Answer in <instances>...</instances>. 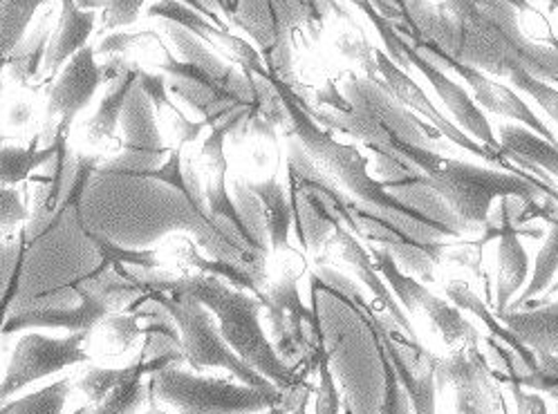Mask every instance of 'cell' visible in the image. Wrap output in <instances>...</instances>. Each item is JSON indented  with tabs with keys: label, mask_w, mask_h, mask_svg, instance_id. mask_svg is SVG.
Here are the masks:
<instances>
[{
	"label": "cell",
	"mask_w": 558,
	"mask_h": 414,
	"mask_svg": "<svg viewBox=\"0 0 558 414\" xmlns=\"http://www.w3.org/2000/svg\"><path fill=\"white\" fill-rule=\"evenodd\" d=\"M407 10L411 36L430 40L453 59L500 78L532 74L558 88V38H530L507 0H471L458 12L433 0H407Z\"/></svg>",
	"instance_id": "obj_1"
},
{
	"label": "cell",
	"mask_w": 558,
	"mask_h": 414,
	"mask_svg": "<svg viewBox=\"0 0 558 414\" xmlns=\"http://www.w3.org/2000/svg\"><path fill=\"white\" fill-rule=\"evenodd\" d=\"M86 235L97 246V252L101 256V265L97 267V271L117 269V267H135L142 271L159 269V258L155 248H122V246H114L106 238H99L93 233H86Z\"/></svg>",
	"instance_id": "obj_35"
},
{
	"label": "cell",
	"mask_w": 558,
	"mask_h": 414,
	"mask_svg": "<svg viewBox=\"0 0 558 414\" xmlns=\"http://www.w3.org/2000/svg\"><path fill=\"white\" fill-rule=\"evenodd\" d=\"M437 390L451 388L456 414H502V399L481 343L453 348L447 358L433 356Z\"/></svg>",
	"instance_id": "obj_12"
},
{
	"label": "cell",
	"mask_w": 558,
	"mask_h": 414,
	"mask_svg": "<svg viewBox=\"0 0 558 414\" xmlns=\"http://www.w3.org/2000/svg\"><path fill=\"white\" fill-rule=\"evenodd\" d=\"M29 218L27 206L16 186H0V231L14 229Z\"/></svg>",
	"instance_id": "obj_42"
},
{
	"label": "cell",
	"mask_w": 558,
	"mask_h": 414,
	"mask_svg": "<svg viewBox=\"0 0 558 414\" xmlns=\"http://www.w3.org/2000/svg\"><path fill=\"white\" fill-rule=\"evenodd\" d=\"M227 21L243 29L271 76L292 86V36L303 25H318L307 0H227Z\"/></svg>",
	"instance_id": "obj_7"
},
{
	"label": "cell",
	"mask_w": 558,
	"mask_h": 414,
	"mask_svg": "<svg viewBox=\"0 0 558 414\" xmlns=\"http://www.w3.org/2000/svg\"><path fill=\"white\" fill-rule=\"evenodd\" d=\"M310 397H312V390L310 386H305L299 394V399L294 401V405L288 410V414H307V403H310Z\"/></svg>",
	"instance_id": "obj_47"
},
{
	"label": "cell",
	"mask_w": 558,
	"mask_h": 414,
	"mask_svg": "<svg viewBox=\"0 0 558 414\" xmlns=\"http://www.w3.org/2000/svg\"><path fill=\"white\" fill-rule=\"evenodd\" d=\"M511 392L513 401H515V414H549L547 401L543 399V394L523 388L518 383V379L511 377H498Z\"/></svg>",
	"instance_id": "obj_44"
},
{
	"label": "cell",
	"mask_w": 558,
	"mask_h": 414,
	"mask_svg": "<svg viewBox=\"0 0 558 414\" xmlns=\"http://www.w3.org/2000/svg\"><path fill=\"white\" fill-rule=\"evenodd\" d=\"M104 83L101 65L97 63L95 48L78 50L57 74L48 93L46 106V144L54 133H70L74 119L82 114L95 99Z\"/></svg>",
	"instance_id": "obj_15"
},
{
	"label": "cell",
	"mask_w": 558,
	"mask_h": 414,
	"mask_svg": "<svg viewBox=\"0 0 558 414\" xmlns=\"http://www.w3.org/2000/svg\"><path fill=\"white\" fill-rule=\"evenodd\" d=\"M8 119L12 126H25V123L32 119V108L27 104H16V106H12Z\"/></svg>",
	"instance_id": "obj_46"
},
{
	"label": "cell",
	"mask_w": 558,
	"mask_h": 414,
	"mask_svg": "<svg viewBox=\"0 0 558 414\" xmlns=\"http://www.w3.org/2000/svg\"><path fill=\"white\" fill-rule=\"evenodd\" d=\"M556 273H558V216L551 220V227L543 240V246L536 256V263L525 289L509 305V309H521L523 305L543 296L549 289V284L554 282Z\"/></svg>",
	"instance_id": "obj_33"
},
{
	"label": "cell",
	"mask_w": 558,
	"mask_h": 414,
	"mask_svg": "<svg viewBox=\"0 0 558 414\" xmlns=\"http://www.w3.org/2000/svg\"><path fill=\"white\" fill-rule=\"evenodd\" d=\"M305 386L294 392L260 390L241 381L205 377L173 363L148 377V397L178 414H265L278 405H292Z\"/></svg>",
	"instance_id": "obj_4"
},
{
	"label": "cell",
	"mask_w": 558,
	"mask_h": 414,
	"mask_svg": "<svg viewBox=\"0 0 558 414\" xmlns=\"http://www.w3.org/2000/svg\"><path fill=\"white\" fill-rule=\"evenodd\" d=\"M14 252V246L12 244H3L0 246V278H3V273H5V269H8V256ZM10 278V276H8ZM5 284H8V280H0V294H3V289H5Z\"/></svg>",
	"instance_id": "obj_48"
},
{
	"label": "cell",
	"mask_w": 558,
	"mask_h": 414,
	"mask_svg": "<svg viewBox=\"0 0 558 414\" xmlns=\"http://www.w3.org/2000/svg\"><path fill=\"white\" fill-rule=\"evenodd\" d=\"M288 178L294 227L303 248H322L337 227L350 229V195L290 137Z\"/></svg>",
	"instance_id": "obj_5"
},
{
	"label": "cell",
	"mask_w": 558,
	"mask_h": 414,
	"mask_svg": "<svg viewBox=\"0 0 558 414\" xmlns=\"http://www.w3.org/2000/svg\"><path fill=\"white\" fill-rule=\"evenodd\" d=\"M124 146L114 159L101 166L104 173L140 175L165 163L167 144L157 126V110L146 93L137 86L131 90L126 108L122 112Z\"/></svg>",
	"instance_id": "obj_14"
},
{
	"label": "cell",
	"mask_w": 558,
	"mask_h": 414,
	"mask_svg": "<svg viewBox=\"0 0 558 414\" xmlns=\"http://www.w3.org/2000/svg\"><path fill=\"white\" fill-rule=\"evenodd\" d=\"M377 352H379V361H381V369L386 377V401H384V414H413L411 410V401L407 390L402 388L400 379H397L395 369L384 352V348L377 343Z\"/></svg>",
	"instance_id": "obj_41"
},
{
	"label": "cell",
	"mask_w": 558,
	"mask_h": 414,
	"mask_svg": "<svg viewBox=\"0 0 558 414\" xmlns=\"http://www.w3.org/2000/svg\"><path fill=\"white\" fill-rule=\"evenodd\" d=\"M316 375H318V383L314 388L316 390L314 412L316 414H341V397H339V388H337L335 377H332L328 356L322 363H318Z\"/></svg>",
	"instance_id": "obj_39"
},
{
	"label": "cell",
	"mask_w": 558,
	"mask_h": 414,
	"mask_svg": "<svg viewBox=\"0 0 558 414\" xmlns=\"http://www.w3.org/2000/svg\"><path fill=\"white\" fill-rule=\"evenodd\" d=\"M137 74H140V65L131 63V68L122 76H117L114 81L108 83V90L101 97L97 112L86 123V135L90 137L93 144L114 139L119 126H122V112L126 108L131 90L135 88Z\"/></svg>",
	"instance_id": "obj_27"
},
{
	"label": "cell",
	"mask_w": 558,
	"mask_h": 414,
	"mask_svg": "<svg viewBox=\"0 0 558 414\" xmlns=\"http://www.w3.org/2000/svg\"><path fill=\"white\" fill-rule=\"evenodd\" d=\"M146 3L148 0H76V5L82 10H101L104 29H112V32L119 27L135 25ZM182 3H186L195 12L205 14L218 27L229 29V25L225 23L227 0H182Z\"/></svg>",
	"instance_id": "obj_25"
},
{
	"label": "cell",
	"mask_w": 558,
	"mask_h": 414,
	"mask_svg": "<svg viewBox=\"0 0 558 414\" xmlns=\"http://www.w3.org/2000/svg\"><path fill=\"white\" fill-rule=\"evenodd\" d=\"M135 178H150V180H159V182L173 186L186 199V204H191L193 209H195L193 193H191L189 182H186V171L182 169V146L173 148L169 153V159L162 166H157V169H150V171H144V173H140Z\"/></svg>",
	"instance_id": "obj_37"
},
{
	"label": "cell",
	"mask_w": 558,
	"mask_h": 414,
	"mask_svg": "<svg viewBox=\"0 0 558 414\" xmlns=\"http://www.w3.org/2000/svg\"><path fill=\"white\" fill-rule=\"evenodd\" d=\"M352 305H354V312L368 322L373 337L384 348L397 379H400L402 388L409 394L413 414H437L435 410L437 386H435L433 354L420 341H413L400 334V331L388 329L364 296L356 299Z\"/></svg>",
	"instance_id": "obj_10"
},
{
	"label": "cell",
	"mask_w": 558,
	"mask_h": 414,
	"mask_svg": "<svg viewBox=\"0 0 558 414\" xmlns=\"http://www.w3.org/2000/svg\"><path fill=\"white\" fill-rule=\"evenodd\" d=\"M471 0H440V5H445L449 12H458L462 8H466Z\"/></svg>",
	"instance_id": "obj_51"
},
{
	"label": "cell",
	"mask_w": 558,
	"mask_h": 414,
	"mask_svg": "<svg viewBox=\"0 0 558 414\" xmlns=\"http://www.w3.org/2000/svg\"><path fill=\"white\" fill-rule=\"evenodd\" d=\"M518 197H502L500 211L487 222V238L498 235V273H496V316H502L513 299L523 292L530 280V256L518 238L515 227Z\"/></svg>",
	"instance_id": "obj_18"
},
{
	"label": "cell",
	"mask_w": 558,
	"mask_h": 414,
	"mask_svg": "<svg viewBox=\"0 0 558 414\" xmlns=\"http://www.w3.org/2000/svg\"><path fill=\"white\" fill-rule=\"evenodd\" d=\"M78 305L74 307H46V309H23L12 312L3 325L0 337L21 334L29 329H68V331H90L110 316V307L88 287H76Z\"/></svg>",
	"instance_id": "obj_20"
},
{
	"label": "cell",
	"mask_w": 558,
	"mask_h": 414,
	"mask_svg": "<svg viewBox=\"0 0 558 414\" xmlns=\"http://www.w3.org/2000/svg\"><path fill=\"white\" fill-rule=\"evenodd\" d=\"M57 155V142L38 146L34 142L27 148L0 146V186H19L29 180V175L48 166Z\"/></svg>",
	"instance_id": "obj_31"
},
{
	"label": "cell",
	"mask_w": 558,
	"mask_h": 414,
	"mask_svg": "<svg viewBox=\"0 0 558 414\" xmlns=\"http://www.w3.org/2000/svg\"><path fill=\"white\" fill-rule=\"evenodd\" d=\"M267 318V337L288 365L316 372L328 352L324 348L322 322L314 309L303 305L299 292V278L283 273L271 282H265L258 294Z\"/></svg>",
	"instance_id": "obj_6"
},
{
	"label": "cell",
	"mask_w": 558,
	"mask_h": 414,
	"mask_svg": "<svg viewBox=\"0 0 558 414\" xmlns=\"http://www.w3.org/2000/svg\"><path fill=\"white\" fill-rule=\"evenodd\" d=\"M498 142L507 161L518 169L534 171V175L554 178L558 182V146L545 142L521 123H502L498 129Z\"/></svg>",
	"instance_id": "obj_22"
},
{
	"label": "cell",
	"mask_w": 558,
	"mask_h": 414,
	"mask_svg": "<svg viewBox=\"0 0 558 414\" xmlns=\"http://www.w3.org/2000/svg\"><path fill=\"white\" fill-rule=\"evenodd\" d=\"M157 303H162L169 314L173 316L180 339H182V356L195 372L207 369H225L231 375V379L241 381L252 388L260 390H278L271 381H267L263 375L247 365L241 356H238L231 345L222 339L218 322L214 314L193 299L184 296H169L162 292H146Z\"/></svg>",
	"instance_id": "obj_8"
},
{
	"label": "cell",
	"mask_w": 558,
	"mask_h": 414,
	"mask_svg": "<svg viewBox=\"0 0 558 414\" xmlns=\"http://www.w3.org/2000/svg\"><path fill=\"white\" fill-rule=\"evenodd\" d=\"M135 273L146 292L184 296L205 305L214 314L220 334L231 350L278 390L294 392L305 386L307 372L288 365L276 354L260 320L263 303L256 294L201 271L186 276H146V271L135 269Z\"/></svg>",
	"instance_id": "obj_3"
},
{
	"label": "cell",
	"mask_w": 558,
	"mask_h": 414,
	"mask_svg": "<svg viewBox=\"0 0 558 414\" xmlns=\"http://www.w3.org/2000/svg\"><path fill=\"white\" fill-rule=\"evenodd\" d=\"M86 341L88 331H72L70 337L61 339L46 334H23L8 363L5 379L0 381V407L27 386L90 361Z\"/></svg>",
	"instance_id": "obj_9"
},
{
	"label": "cell",
	"mask_w": 558,
	"mask_h": 414,
	"mask_svg": "<svg viewBox=\"0 0 558 414\" xmlns=\"http://www.w3.org/2000/svg\"><path fill=\"white\" fill-rule=\"evenodd\" d=\"M3 72H5V70L0 68V93H3Z\"/></svg>",
	"instance_id": "obj_55"
},
{
	"label": "cell",
	"mask_w": 558,
	"mask_h": 414,
	"mask_svg": "<svg viewBox=\"0 0 558 414\" xmlns=\"http://www.w3.org/2000/svg\"><path fill=\"white\" fill-rule=\"evenodd\" d=\"M400 48H402L409 65L413 70H417L430 83V88L435 90V95L442 99V104L447 106V110L453 117L456 126L460 131H464L469 137H473L475 142H481L483 146H487L489 150L502 155L500 142L494 135V129H492V123L487 119V112L475 104V99L469 95V90L462 86V83L456 81L453 76H449V72L445 68L433 63L417 48H413L404 36H402Z\"/></svg>",
	"instance_id": "obj_16"
},
{
	"label": "cell",
	"mask_w": 558,
	"mask_h": 414,
	"mask_svg": "<svg viewBox=\"0 0 558 414\" xmlns=\"http://www.w3.org/2000/svg\"><path fill=\"white\" fill-rule=\"evenodd\" d=\"M375 63H377V72L381 76L379 86L386 88L390 93V97H395L402 106H407L411 112H415L417 117H424L426 123H430L435 131H440V135L447 137L453 146H458V148H462V150H466L475 157H481L483 161H489V163L498 166L500 171L527 175L525 169H518V166H513L511 161L505 159V155H498V153L489 150L487 146H483L481 142H475L464 131H460L453 123V119H449L447 114H442L440 110L435 108V104L424 93L420 83L407 70H402L400 65L392 63L386 52L375 50Z\"/></svg>",
	"instance_id": "obj_13"
},
{
	"label": "cell",
	"mask_w": 558,
	"mask_h": 414,
	"mask_svg": "<svg viewBox=\"0 0 558 414\" xmlns=\"http://www.w3.org/2000/svg\"><path fill=\"white\" fill-rule=\"evenodd\" d=\"M155 38H159V34L153 29H140V32L114 29L99 40V46L95 48V54L97 57H112V54L126 57V52H131L133 48H142L144 40H155Z\"/></svg>",
	"instance_id": "obj_38"
},
{
	"label": "cell",
	"mask_w": 558,
	"mask_h": 414,
	"mask_svg": "<svg viewBox=\"0 0 558 414\" xmlns=\"http://www.w3.org/2000/svg\"><path fill=\"white\" fill-rule=\"evenodd\" d=\"M307 5L314 10V14L324 21V16H326V12H328V8H337L332 0H307Z\"/></svg>",
	"instance_id": "obj_49"
},
{
	"label": "cell",
	"mask_w": 558,
	"mask_h": 414,
	"mask_svg": "<svg viewBox=\"0 0 558 414\" xmlns=\"http://www.w3.org/2000/svg\"><path fill=\"white\" fill-rule=\"evenodd\" d=\"M59 23L54 27V34L50 38L46 63L41 76L46 81L57 78L61 68L78 52L88 46V38L95 32L97 25V12L95 10H82L76 5V0H59Z\"/></svg>",
	"instance_id": "obj_21"
},
{
	"label": "cell",
	"mask_w": 558,
	"mask_h": 414,
	"mask_svg": "<svg viewBox=\"0 0 558 414\" xmlns=\"http://www.w3.org/2000/svg\"><path fill=\"white\" fill-rule=\"evenodd\" d=\"M404 36V34H402ZM413 48H417L422 54H426L433 63H437L440 68H445L447 72H453L456 76H460L469 90L473 93L475 104L481 106L485 112L505 117L513 123H521V126L530 129L532 133H536L538 137H543L545 142L558 146V137L556 133L547 126V123L530 108V104L518 95L513 88L502 86V83L494 81L489 74H485L483 70H477L473 65H466L458 59H453L451 54H447L440 46L430 44V40H424L420 36H404Z\"/></svg>",
	"instance_id": "obj_11"
},
{
	"label": "cell",
	"mask_w": 558,
	"mask_h": 414,
	"mask_svg": "<svg viewBox=\"0 0 558 414\" xmlns=\"http://www.w3.org/2000/svg\"><path fill=\"white\" fill-rule=\"evenodd\" d=\"M124 367H90L84 379L78 381V390L84 392L90 405H97L110 390L112 386L122 379Z\"/></svg>",
	"instance_id": "obj_40"
},
{
	"label": "cell",
	"mask_w": 558,
	"mask_h": 414,
	"mask_svg": "<svg viewBox=\"0 0 558 414\" xmlns=\"http://www.w3.org/2000/svg\"><path fill=\"white\" fill-rule=\"evenodd\" d=\"M422 312L426 314L428 322L433 329H437V334L445 339V343L453 350L464 343H481L483 334L477 329L460 307H456L449 299H440L437 294H428Z\"/></svg>",
	"instance_id": "obj_30"
},
{
	"label": "cell",
	"mask_w": 558,
	"mask_h": 414,
	"mask_svg": "<svg viewBox=\"0 0 558 414\" xmlns=\"http://www.w3.org/2000/svg\"><path fill=\"white\" fill-rule=\"evenodd\" d=\"M447 299H449L456 307H460L464 314L473 316L475 320H481V322L485 325L487 339H492V341H496L498 345L511 350L518 358H521V361L525 363V367L530 369V375L538 367L536 354H534L521 339H518V337L513 334V331H511L496 314L489 312L487 303H485L481 296H477L466 282H462V280L449 282V284H447Z\"/></svg>",
	"instance_id": "obj_24"
},
{
	"label": "cell",
	"mask_w": 558,
	"mask_h": 414,
	"mask_svg": "<svg viewBox=\"0 0 558 414\" xmlns=\"http://www.w3.org/2000/svg\"><path fill=\"white\" fill-rule=\"evenodd\" d=\"M146 16L148 19H159V21L175 23V25L189 29L193 36L205 40L209 48H218L233 63L241 65V70L252 72L256 76H269L258 48H254L250 40L231 34L229 29L218 27L205 14L195 12L193 8L182 3V0H155V3L148 5Z\"/></svg>",
	"instance_id": "obj_17"
},
{
	"label": "cell",
	"mask_w": 558,
	"mask_h": 414,
	"mask_svg": "<svg viewBox=\"0 0 558 414\" xmlns=\"http://www.w3.org/2000/svg\"><path fill=\"white\" fill-rule=\"evenodd\" d=\"M392 3H395L397 8H402L404 12H409V10H407V0H392Z\"/></svg>",
	"instance_id": "obj_54"
},
{
	"label": "cell",
	"mask_w": 558,
	"mask_h": 414,
	"mask_svg": "<svg viewBox=\"0 0 558 414\" xmlns=\"http://www.w3.org/2000/svg\"><path fill=\"white\" fill-rule=\"evenodd\" d=\"M52 10H48L41 21L34 25V29H29L25 34V38L14 48V52L8 59V76L21 86H32L34 81L41 78L44 72V63H46V54H48V46L52 38Z\"/></svg>",
	"instance_id": "obj_28"
},
{
	"label": "cell",
	"mask_w": 558,
	"mask_h": 414,
	"mask_svg": "<svg viewBox=\"0 0 558 414\" xmlns=\"http://www.w3.org/2000/svg\"><path fill=\"white\" fill-rule=\"evenodd\" d=\"M247 186L263 206L269 252H283L290 244V233L294 227L290 191L276 178H269L265 182H247Z\"/></svg>",
	"instance_id": "obj_26"
},
{
	"label": "cell",
	"mask_w": 558,
	"mask_h": 414,
	"mask_svg": "<svg viewBox=\"0 0 558 414\" xmlns=\"http://www.w3.org/2000/svg\"><path fill=\"white\" fill-rule=\"evenodd\" d=\"M48 0H0V68L5 70L10 54L29 32L34 16Z\"/></svg>",
	"instance_id": "obj_32"
},
{
	"label": "cell",
	"mask_w": 558,
	"mask_h": 414,
	"mask_svg": "<svg viewBox=\"0 0 558 414\" xmlns=\"http://www.w3.org/2000/svg\"><path fill=\"white\" fill-rule=\"evenodd\" d=\"M72 392V379L63 377L50 386L8 401L0 414H63L68 397Z\"/></svg>",
	"instance_id": "obj_34"
},
{
	"label": "cell",
	"mask_w": 558,
	"mask_h": 414,
	"mask_svg": "<svg viewBox=\"0 0 558 414\" xmlns=\"http://www.w3.org/2000/svg\"><path fill=\"white\" fill-rule=\"evenodd\" d=\"M368 252L375 260L377 271L381 273V278L390 287V292L395 294L397 303L402 305V309L409 314V318L417 316V312H422L426 296L430 294V289L422 280H417L415 276L404 271L388 248H384L379 244H371Z\"/></svg>",
	"instance_id": "obj_29"
},
{
	"label": "cell",
	"mask_w": 558,
	"mask_h": 414,
	"mask_svg": "<svg viewBox=\"0 0 558 414\" xmlns=\"http://www.w3.org/2000/svg\"><path fill=\"white\" fill-rule=\"evenodd\" d=\"M137 86L146 93V97L153 101L157 114L165 110H175L178 106H173V101L169 99V78L167 74H155V72H146L140 68L137 74Z\"/></svg>",
	"instance_id": "obj_43"
},
{
	"label": "cell",
	"mask_w": 558,
	"mask_h": 414,
	"mask_svg": "<svg viewBox=\"0 0 558 414\" xmlns=\"http://www.w3.org/2000/svg\"><path fill=\"white\" fill-rule=\"evenodd\" d=\"M292 405H294V403H292ZM292 405H278V407H271L267 414H288V410H290Z\"/></svg>",
	"instance_id": "obj_52"
},
{
	"label": "cell",
	"mask_w": 558,
	"mask_h": 414,
	"mask_svg": "<svg viewBox=\"0 0 558 414\" xmlns=\"http://www.w3.org/2000/svg\"><path fill=\"white\" fill-rule=\"evenodd\" d=\"M543 3H547L554 12H558V0H543Z\"/></svg>",
	"instance_id": "obj_53"
},
{
	"label": "cell",
	"mask_w": 558,
	"mask_h": 414,
	"mask_svg": "<svg viewBox=\"0 0 558 414\" xmlns=\"http://www.w3.org/2000/svg\"><path fill=\"white\" fill-rule=\"evenodd\" d=\"M335 238H337L339 248H341V258L350 265V269L356 273V278L362 280V284L368 289L371 296L375 299V307L373 309L384 320V325H388L390 329L402 331V334H407L409 339L417 341L415 327H413L409 314L402 309L400 303H397L395 294L390 292V287L381 280V273L377 271L375 260H373L368 248L362 244V240H359L343 224L337 227Z\"/></svg>",
	"instance_id": "obj_19"
},
{
	"label": "cell",
	"mask_w": 558,
	"mask_h": 414,
	"mask_svg": "<svg viewBox=\"0 0 558 414\" xmlns=\"http://www.w3.org/2000/svg\"><path fill=\"white\" fill-rule=\"evenodd\" d=\"M171 112H173V129H175L178 146L195 144L197 139L203 137V133L209 129L207 121H191V119H186L178 108L171 110Z\"/></svg>",
	"instance_id": "obj_45"
},
{
	"label": "cell",
	"mask_w": 558,
	"mask_h": 414,
	"mask_svg": "<svg viewBox=\"0 0 558 414\" xmlns=\"http://www.w3.org/2000/svg\"><path fill=\"white\" fill-rule=\"evenodd\" d=\"M534 354H558V301L527 303L498 316Z\"/></svg>",
	"instance_id": "obj_23"
},
{
	"label": "cell",
	"mask_w": 558,
	"mask_h": 414,
	"mask_svg": "<svg viewBox=\"0 0 558 414\" xmlns=\"http://www.w3.org/2000/svg\"><path fill=\"white\" fill-rule=\"evenodd\" d=\"M233 202L241 211L250 233L254 235V240L258 242V246L263 248L265 254H269V242H267V227H265V216H263V206L258 202V197L252 193V188L247 186V182L235 180L233 182Z\"/></svg>",
	"instance_id": "obj_36"
},
{
	"label": "cell",
	"mask_w": 558,
	"mask_h": 414,
	"mask_svg": "<svg viewBox=\"0 0 558 414\" xmlns=\"http://www.w3.org/2000/svg\"><path fill=\"white\" fill-rule=\"evenodd\" d=\"M269 81L286 106L288 133L354 202L366 206V209L381 216L422 244L437 248V252H445L447 238H458L456 233L428 218L424 211H420L417 206H411L397 197L384 182H379L368 171V161L356 146L339 142L332 131L318 126L312 114L305 110V101L294 93L290 83L271 74Z\"/></svg>",
	"instance_id": "obj_2"
},
{
	"label": "cell",
	"mask_w": 558,
	"mask_h": 414,
	"mask_svg": "<svg viewBox=\"0 0 558 414\" xmlns=\"http://www.w3.org/2000/svg\"><path fill=\"white\" fill-rule=\"evenodd\" d=\"M558 296V273H556V278H554V282L549 284V289L547 292L541 296V301H532V303H547V301H554Z\"/></svg>",
	"instance_id": "obj_50"
}]
</instances>
